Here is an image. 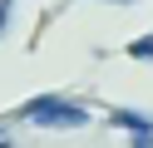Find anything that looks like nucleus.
I'll list each match as a JSON object with an SVG mask.
<instances>
[{
  "label": "nucleus",
  "instance_id": "f257e3e1",
  "mask_svg": "<svg viewBox=\"0 0 153 148\" xmlns=\"http://www.w3.org/2000/svg\"><path fill=\"white\" fill-rule=\"evenodd\" d=\"M25 123L35 128H79L84 118H89V109L74 104V99H59V94H45V99H30V104L20 109Z\"/></svg>",
  "mask_w": 153,
  "mask_h": 148
},
{
  "label": "nucleus",
  "instance_id": "f03ea898",
  "mask_svg": "<svg viewBox=\"0 0 153 148\" xmlns=\"http://www.w3.org/2000/svg\"><path fill=\"white\" fill-rule=\"evenodd\" d=\"M109 123H114V128H123V133H128L138 148H148V143H153V118L133 114V109H114V118H109Z\"/></svg>",
  "mask_w": 153,
  "mask_h": 148
},
{
  "label": "nucleus",
  "instance_id": "7ed1b4c3",
  "mask_svg": "<svg viewBox=\"0 0 153 148\" xmlns=\"http://www.w3.org/2000/svg\"><path fill=\"white\" fill-rule=\"evenodd\" d=\"M128 54L148 64V59H153V35H138V39H133V45H128Z\"/></svg>",
  "mask_w": 153,
  "mask_h": 148
},
{
  "label": "nucleus",
  "instance_id": "20e7f679",
  "mask_svg": "<svg viewBox=\"0 0 153 148\" xmlns=\"http://www.w3.org/2000/svg\"><path fill=\"white\" fill-rule=\"evenodd\" d=\"M10 5H15V0H0V30L10 25Z\"/></svg>",
  "mask_w": 153,
  "mask_h": 148
},
{
  "label": "nucleus",
  "instance_id": "39448f33",
  "mask_svg": "<svg viewBox=\"0 0 153 148\" xmlns=\"http://www.w3.org/2000/svg\"><path fill=\"white\" fill-rule=\"evenodd\" d=\"M0 143H5V148H10V143H15V138H10V128H0Z\"/></svg>",
  "mask_w": 153,
  "mask_h": 148
}]
</instances>
